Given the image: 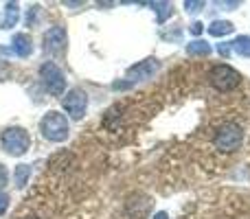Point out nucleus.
<instances>
[{
  "label": "nucleus",
  "mask_w": 250,
  "mask_h": 219,
  "mask_svg": "<svg viewBox=\"0 0 250 219\" xmlns=\"http://www.w3.org/2000/svg\"><path fill=\"white\" fill-rule=\"evenodd\" d=\"M40 132H42V136L51 142H64L70 134L68 119L57 110L46 112V114L42 116V120H40Z\"/></svg>",
  "instance_id": "obj_1"
},
{
  "label": "nucleus",
  "mask_w": 250,
  "mask_h": 219,
  "mask_svg": "<svg viewBox=\"0 0 250 219\" xmlns=\"http://www.w3.org/2000/svg\"><path fill=\"white\" fill-rule=\"evenodd\" d=\"M242 140H244L242 125L233 123V120H226V123H222L220 127H217L213 145H215V149H220L222 154H230V151H237L239 147H242Z\"/></svg>",
  "instance_id": "obj_2"
},
{
  "label": "nucleus",
  "mask_w": 250,
  "mask_h": 219,
  "mask_svg": "<svg viewBox=\"0 0 250 219\" xmlns=\"http://www.w3.org/2000/svg\"><path fill=\"white\" fill-rule=\"evenodd\" d=\"M0 145H2L4 154L13 156V158H20L29 151L31 147V136L24 127H7L0 136Z\"/></svg>",
  "instance_id": "obj_3"
},
{
  "label": "nucleus",
  "mask_w": 250,
  "mask_h": 219,
  "mask_svg": "<svg viewBox=\"0 0 250 219\" xmlns=\"http://www.w3.org/2000/svg\"><path fill=\"white\" fill-rule=\"evenodd\" d=\"M208 81L215 90L220 92H230L239 86L242 81V75L229 64H215L211 70H208Z\"/></svg>",
  "instance_id": "obj_4"
},
{
  "label": "nucleus",
  "mask_w": 250,
  "mask_h": 219,
  "mask_svg": "<svg viewBox=\"0 0 250 219\" xmlns=\"http://www.w3.org/2000/svg\"><path fill=\"white\" fill-rule=\"evenodd\" d=\"M40 79H42V86L46 88V92H51L53 97H64L66 75L55 61H44L40 66Z\"/></svg>",
  "instance_id": "obj_5"
},
{
  "label": "nucleus",
  "mask_w": 250,
  "mask_h": 219,
  "mask_svg": "<svg viewBox=\"0 0 250 219\" xmlns=\"http://www.w3.org/2000/svg\"><path fill=\"white\" fill-rule=\"evenodd\" d=\"M62 108H64V112L73 120H82L83 116H86V110H88V95L82 90V88H73V90H68L64 95Z\"/></svg>",
  "instance_id": "obj_6"
},
{
  "label": "nucleus",
  "mask_w": 250,
  "mask_h": 219,
  "mask_svg": "<svg viewBox=\"0 0 250 219\" xmlns=\"http://www.w3.org/2000/svg\"><path fill=\"white\" fill-rule=\"evenodd\" d=\"M66 44H68V35H66L64 26H51V29L44 31L42 35V51L48 55H60L66 51Z\"/></svg>",
  "instance_id": "obj_7"
},
{
  "label": "nucleus",
  "mask_w": 250,
  "mask_h": 219,
  "mask_svg": "<svg viewBox=\"0 0 250 219\" xmlns=\"http://www.w3.org/2000/svg\"><path fill=\"white\" fill-rule=\"evenodd\" d=\"M158 68H160V61L154 60V57H149V60H143V61H138V64L129 66L125 75H127V81L134 86V83H138V81L149 79Z\"/></svg>",
  "instance_id": "obj_8"
},
{
  "label": "nucleus",
  "mask_w": 250,
  "mask_h": 219,
  "mask_svg": "<svg viewBox=\"0 0 250 219\" xmlns=\"http://www.w3.org/2000/svg\"><path fill=\"white\" fill-rule=\"evenodd\" d=\"M151 206H154V199L147 198L145 193H134L132 198L127 199V213L132 217H136V219L145 217L147 213L151 211Z\"/></svg>",
  "instance_id": "obj_9"
},
{
  "label": "nucleus",
  "mask_w": 250,
  "mask_h": 219,
  "mask_svg": "<svg viewBox=\"0 0 250 219\" xmlns=\"http://www.w3.org/2000/svg\"><path fill=\"white\" fill-rule=\"evenodd\" d=\"M11 51L16 53L18 57H22V60L31 57V55H33V40H31V35L16 33L11 38Z\"/></svg>",
  "instance_id": "obj_10"
},
{
  "label": "nucleus",
  "mask_w": 250,
  "mask_h": 219,
  "mask_svg": "<svg viewBox=\"0 0 250 219\" xmlns=\"http://www.w3.org/2000/svg\"><path fill=\"white\" fill-rule=\"evenodd\" d=\"M18 18H20V4L7 2L4 4V13H2V22H0V26H2V29H13V26L18 24Z\"/></svg>",
  "instance_id": "obj_11"
},
{
  "label": "nucleus",
  "mask_w": 250,
  "mask_h": 219,
  "mask_svg": "<svg viewBox=\"0 0 250 219\" xmlns=\"http://www.w3.org/2000/svg\"><path fill=\"white\" fill-rule=\"evenodd\" d=\"M235 31V24L229 20H213L208 24V35L213 38H224V35H230Z\"/></svg>",
  "instance_id": "obj_12"
},
{
  "label": "nucleus",
  "mask_w": 250,
  "mask_h": 219,
  "mask_svg": "<svg viewBox=\"0 0 250 219\" xmlns=\"http://www.w3.org/2000/svg\"><path fill=\"white\" fill-rule=\"evenodd\" d=\"M211 51L213 48L207 40H193V42L187 44V53L191 57H207V55H211Z\"/></svg>",
  "instance_id": "obj_13"
},
{
  "label": "nucleus",
  "mask_w": 250,
  "mask_h": 219,
  "mask_svg": "<svg viewBox=\"0 0 250 219\" xmlns=\"http://www.w3.org/2000/svg\"><path fill=\"white\" fill-rule=\"evenodd\" d=\"M149 7L156 11V20H158V24L167 22L169 18L173 16V4L171 2H149Z\"/></svg>",
  "instance_id": "obj_14"
},
{
  "label": "nucleus",
  "mask_w": 250,
  "mask_h": 219,
  "mask_svg": "<svg viewBox=\"0 0 250 219\" xmlns=\"http://www.w3.org/2000/svg\"><path fill=\"white\" fill-rule=\"evenodd\" d=\"M31 178V164H16V171H13V180H16L18 189H24L29 184Z\"/></svg>",
  "instance_id": "obj_15"
},
{
  "label": "nucleus",
  "mask_w": 250,
  "mask_h": 219,
  "mask_svg": "<svg viewBox=\"0 0 250 219\" xmlns=\"http://www.w3.org/2000/svg\"><path fill=\"white\" fill-rule=\"evenodd\" d=\"M230 48H233L237 55L242 57H250V35H239L230 42Z\"/></svg>",
  "instance_id": "obj_16"
},
{
  "label": "nucleus",
  "mask_w": 250,
  "mask_h": 219,
  "mask_svg": "<svg viewBox=\"0 0 250 219\" xmlns=\"http://www.w3.org/2000/svg\"><path fill=\"white\" fill-rule=\"evenodd\" d=\"M182 7H185L187 13H198V11H202V9L207 7V2H204V0H185Z\"/></svg>",
  "instance_id": "obj_17"
},
{
  "label": "nucleus",
  "mask_w": 250,
  "mask_h": 219,
  "mask_svg": "<svg viewBox=\"0 0 250 219\" xmlns=\"http://www.w3.org/2000/svg\"><path fill=\"white\" fill-rule=\"evenodd\" d=\"M38 13H40V7H38V4L29 7V11H26V16H24V24H26V26H35V22H38Z\"/></svg>",
  "instance_id": "obj_18"
},
{
  "label": "nucleus",
  "mask_w": 250,
  "mask_h": 219,
  "mask_svg": "<svg viewBox=\"0 0 250 219\" xmlns=\"http://www.w3.org/2000/svg\"><path fill=\"white\" fill-rule=\"evenodd\" d=\"M9 202H11V199H9V195L4 193V191H0V215H4V213H7Z\"/></svg>",
  "instance_id": "obj_19"
},
{
  "label": "nucleus",
  "mask_w": 250,
  "mask_h": 219,
  "mask_svg": "<svg viewBox=\"0 0 250 219\" xmlns=\"http://www.w3.org/2000/svg\"><path fill=\"white\" fill-rule=\"evenodd\" d=\"M202 31H204V24L200 20H195V22H191L189 24V33L191 35H202Z\"/></svg>",
  "instance_id": "obj_20"
},
{
  "label": "nucleus",
  "mask_w": 250,
  "mask_h": 219,
  "mask_svg": "<svg viewBox=\"0 0 250 219\" xmlns=\"http://www.w3.org/2000/svg\"><path fill=\"white\" fill-rule=\"evenodd\" d=\"M230 51H233V48H230V42H222V44H217V53H220L222 57H229V55H230Z\"/></svg>",
  "instance_id": "obj_21"
},
{
  "label": "nucleus",
  "mask_w": 250,
  "mask_h": 219,
  "mask_svg": "<svg viewBox=\"0 0 250 219\" xmlns=\"http://www.w3.org/2000/svg\"><path fill=\"white\" fill-rule=\"evenodd\" d=\"M7 180H9V173H7V169H4L2 164H0V191H2L4 186H7Z\"/></svg>",
  "instance_id": "obj_22"
},
{
  "label": "nucleus",
  "mask_w": 250,
  "mask_h": 219,
  "mask_svg": "<svg viewBox=\"0 0 250 219\" xmlns=\"http://www.w3.org/2000/svg\"><path fill=\"white\" fill-rule=\"evenodd\" d=\"M215 4L217 7H224L226 11H233V9H237L242 2H239V0H233V2H215Z\"/></svg>",
  "instance_id": "obj_23"
},
{
  "label": "nucleus",
  "mask_w": 250,
  "mask_h": 219,
  "mask_svg": "<svg viewBox=\"0 0 250 219\" xmlns=\"http://www.w3.org/2000/svg\"><path fill=\"white\" fill-rule=\"evenodd\" d=\"M114 90H125V88H132V83L129 81H119V83H112Z\"/></svg>",
  "instance_id": "obj_24"
},
{
  "label": "nucleus",
  "mask_w": 250,
  "mask_h": 219,
  "mask_svg": "<svg viewBox=\"0 0 250 219\" xmlns=\"http://www.w3.org/2000/svg\"><path fill=\"white\" fill-rule=\"evenodd\" d=\"M151 219H169V215H167V211H158Z\"/></svg>",
  "instance_id": "obj_25"
},
{
  "label": "nucleus",
  "mask_w": 250,
  "mask_h": 219,
  "mask_svg": "<svg viewBox=\"0 0 250 219\" xmlns=\"http://www.w3.org/2000/svg\"><path fill=\"white\" fill-rule=\"evenodd\" d=\"M29 219H35V217H29Z\"/></svg>",
  "instance_id": "obj_26"
}]
</instances>
